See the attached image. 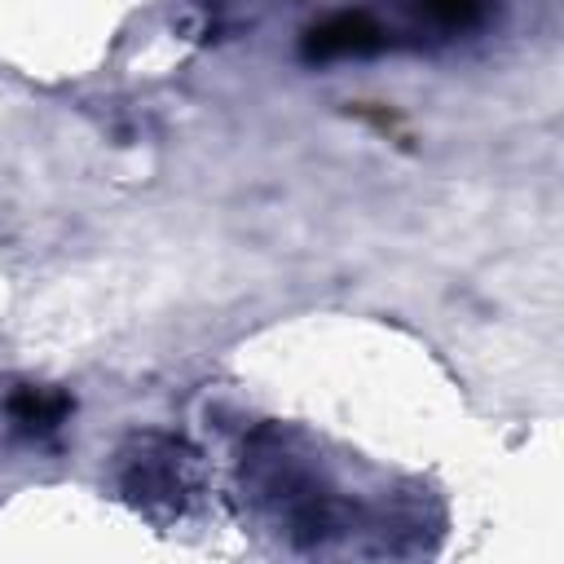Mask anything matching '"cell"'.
Listing matches in <instances>:
<instances>
[{
    "label": "cell",
    "instance_id": "6da1fadb",
    "mask_svg": "<svg viewBox=\"0 0 564 564\" xmlns=\"http://www.w3.org/2000/svg\"><path fill=\"white\" fill-rule=\"evenodd\" d=\"M379 48V26L366 13H335L308 31V57H344Z\"/></svg>",
    "mask_w": 564,
    "mask_h": 564
},
{
    "label": "cell",
    "instance_id": "7a4b0ae2",
    "mask_svg": "<svg viewBox=\"0 0 564 564\" xmlns=\"http://www.w3.org/2000/svg\"><path fill=\"white\" fill-rule=\"evenodd\" d=\"M66 410V397L57 392H44V388H26L18 401H13V419L26 423V427H53Z\"/></svg>",
    "mask_w": 564,
    "mask_h": 564
},
{
    "label": "cell",
    "instance_id": "3957f363",
    "mask_svg": "<svg viewBox=\"0 0 564 564\" xmlns=\"http://www.w3.org/2000/svg\"><path fill=\"white\" fill-rule=\"evenodd\" d=\"M423 13L441 26H467L476 13H480V0H419Z\"/></svg>",
    "mask_w": 564,
    "mask_h": 564
}]
</instances>
